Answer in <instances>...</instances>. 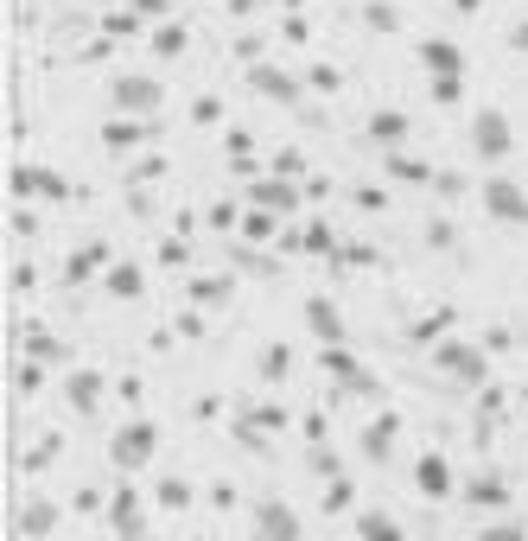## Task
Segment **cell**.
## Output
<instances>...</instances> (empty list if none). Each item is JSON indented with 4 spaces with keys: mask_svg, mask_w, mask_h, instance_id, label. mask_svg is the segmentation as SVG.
Masks as SVG:
<instances>
[{
    "mask_svg": "<svg viewBox=\"0 0 528 541\" xmlns=\"http://www.w3.org/2000/svg\"><path fill=\"white\" fill-rule=\"evenodd\" d=\"M471 141H478L484 160H503V153H509V121H503V109H490V102H484V109L471 115Z\"/></svg>",
    "mask_w": 528,
    "mask_h": 541,
    "instance_id": "1",
    "label": "cell"
},
{
    "mask_svg": "<svg viewBox=\"0 0 528 541\" xmlns=\"http://www.w3.org/2000/svg\"><path fill=\"white\" fill-rule=\"evenodd\" d=\"M109 96L121 102V109H128V115H147V109H160V83H153V77H115L109 83Z\"/></svg>",
    "mask_w": 528,
    "mask_h": 541,
    "instance_id": "2",
    "label": "cell"
},
{
    "mask_svg": "<svg viewBox=\"0 0 528 541\" xmlns=\"http://www.w3.org/2000/svg\"><path fill=\"white\" fill-rule=\"evenodd\" d=\"M420 64H427L433 77H465V51L452 39H420Z\"/></svg>",
    "mask_w": 528,
    "mask_h": 541,
    "instance_id": "3",
    "label": "cell"
},
{
    "mask_svg": "<svg viewBox=\"0 0 528 541\" xmlns=\"http://www.w3.org/2000/svg\"><path fill=\"white\" fill-rule=\"evenodd\" d=\"M249 90L274 96V102H293V96H299V90H293V77L280 71V64H268V58H261V64H249Z\"/></svg>",
    "mask_w": 528,
    "mask_h": 541,
    "instance_id": "4",
    "label": "cell"
},
{
    "mask_svg": "<svg viewBox=\"0 0 528 541\" xmlns=\"http://www.w3.org/2000/svg\"><path fill=\"white\" fill-rule=\"evenodd\" d=\"M484 204H490L497 217H516V223H528V204H522V191H516V185H503V179H490V185H484Z\"/></svg>",
    "mask_w": 528,
    "mask_h": 541,
    "instance_id": "5",
    "label": "cell"
},
{
    "mask_svg": "<svg viewBox=\"0 0 528 541\" xmlns=\"http://www.w3.org/2000/svg\"><path fill=\"white\" fill-rule=\"evenodd\" d=\"M153 51H160V58H185V26L179 20H166L160 32H153V39H147Z\"/></svg>",
    "mask_w": 528,
    "mask_h": 541,
    "instance_id": "6",
    "label": "cell"
},
{
    "mask_svg": "<svg viewBox=\"0 0 528 541\" xmlns=\"http://www.w3.org/2000/svg\"><path fill=\"white\" fill-rule=\"evenodd\" d=\"M363 26H369V32H395L401 13L389 7V0H363Z\"/></svg>",
    "mask_w": 528,
    "mask_h": 541,
    "instance_id": "7",
    "label": "cell"
},
{
    "mask_svg": "<svg viewBox=\"0 0 528 541\" xmlns=\"http://www.w3.org/2000/svg\"><path fill=\"white\" fill-rule=\"evenodd\" d=\"M134 32H140V13H121V7L102 13V39H134Z\"/></svg>",
    "mask_w": 528,
    "mask_h": 541,
    "instance_id": "8",
    "label": "cell"
},
{
    "mask_svg": "<svg viewBox=\"0 0 528 541\" xmlns=\"http://www.w3.org/2000/svg\"><path fill=\"white\" fill-rule=\"evenodd\" d=\"M369 134L395 141V134H408V115H395V109H376V115H369Z\"/></svg>",
    "mask_w": 528,
    "mask_h": 541,
    "instance_id": "9",
    "label": "cell"
},
{
    "mask_svg": "<svg viewBox=\"0 0 528 541\" xmlns=\"http://www.w3.org/2000/svg\"><path fill=\"white\" fill-rule=\"evenodd\" d=\"M153 128H134V121H109V128H102V141L109 147H134V141H147Z\"/></svg>",
    "mask_w": 528,
    "mask_h": 541,
    "instance_id": "10",
    "label": "cell"
},
{
    "mask_svg": "<svg viewBox=\"0 0 528 541\" xmlns=\"http://www.w3.org/2000/svg\"><path fill=\"white\" fill-rule=\"evenodd\" d=\"M389 172H395V179H414V185H420L433 166H427V160H414V153H389Z\"/></svg>",
    "mask_w": 528,
    "mask_h": 541,
    "instance_id": "11",
    "label": "cell"
},
{
    "mask_svg": "<svg viewBox=\"0 0 528 541\" xmlns=\"http://www.w3.org/2000/svg\"><path fill=\"white\" fill-rule=\"evenodd\" d=\"M255 204H268V211H293V191L287 185H255Z\"/></svg>",
    "mask_w": 528,
    "mask_h": 541,
    "instance_id": "12",
    "label": "cell"
},
{
    "mask_svg": "<svg viewBox=\"0 0 528 541\" xmlns=\"http://www.w3.org/2000/svg\"><path fill=\"white\" fill-rule=\"evenodd\" d=\"M433 102H465V77H433Z\"/></svg>",
    "mask_w": 528,
    "mask_h": 541,
    "instance_id": "13",
    "label": "cell"
},
{
    "mask_svg": "<svg viewBox=\"0 0 528 541\" xmlns=\"http://www.w3.org/2000/svg\"><path fill=\"white\" fill-rule=\"evenodd\" d=\"M191 121H198V128H210V121H223V102H217V96H198V102H191Z\"/></svg>",
    "mask_w": 528,
    "mask_h": 541,
    "instance_id": "14",
    "label": "cell"
},
{
    "mask_svg": "<svg viewBox=\"0 0 528 541\" xmlns=\"http://www.w3.org/2000/svg\"><path fill=\"white\" fill-rule=\"evenodd\" d=\"M306 77L312 90H338V64H306Z\"/></svg>",
    "mask_w": 528,
    "mask_h": 541,
    "instance_id": "15",
    "label": "cell"
},
{
    "mask_svg": "<svg viewBox=\"0 0 528 541\" xmlns=\"http://www.w3.org/2000/svg\"><path fill=\"white\" fill-rule=\"evenodd\" d=\"M166 7H172V0H134L140 20H166Z\"/></svg>",
    "mask_w": 528,
    "mask_h": 541,
    "instance_id": "16",
    "label": "cell"
},
{
    "mask_svg": "<svg viewBox=\"0 0 528 541\" xmlns=\"http://www.w3.org/2000/svg\"><path fill=\"white\" fill-rule=\"evenodd\" d=\"M509 51H528V20H516V26H509Z\"/></svg>",
    "mask_w": 528,
    "mask_h": 541,
    "instance_id": "17",
    "label": "cell"
},
{
    "mask_svg": "<svg viewBox=\"0 0 528 541\" xmlns=\"http://www.w3.org/2000/svg\"><path fill=\"white\" fill-rule=\"evenodd\" d=\"M446 7H452V13H478L484 0H446Z\"/></svg>",
    "mask_w": 528,
    "mask_h": 541,
    "instance_id": "18",
    "label": "cell"
},
{
    "mask_svg": "<svg viewBox=\"0 0 528 541\" xmlns=\"http://www.w3.org/2000/svg\"><path fill=\"white\" fill-rule=\"evenodd\" d=\"M287 7H293V13H299V7H306V0H287Z\"/></svg>",
    "mask_w": 528,
    "mask_h": 541,
    "instance_id": "19",
    "label": "cell"
},
{
    "mask_svg": "<svg viewBox=\"0 0 528 541\" xmlns=\"http://www.w3.org/2000/svg\"><path fill=\"white\" fill-rule=\"evenodd\" d=\"M255 7H261V0H255Z\"/></svg>",
    "mask_w": 528,
    "mask_h": 541,
    "instance_id": "20",
    "label": "cell"
}]
</instances>
